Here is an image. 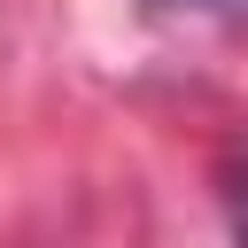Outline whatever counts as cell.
<instances>
[{
    "instance_id": "cell-1",
    "label": "cell",
    "mask_w": 248,
    "mask_h": 248,
    "mask_svg": "<svg viewBox=\"0 0 248 248\" xmlns=\"http://www.w3.org/2000/svg\"><path fill=\"white\" fill-rule=\"evenodd\" d=\"M232 248H248V170H240V186H232Z\"/></svg>"
},
{
    "instance_id": "cell-2",
    "label": "cell",
    "mask_w": 248,
    "mask_h": 248,
    "mask_svg": "<svg viewBox=\"0 0 248 248\" xmlns=\"http://www.w3.org/2000/svg\"><path fill=\"white\" fill-rule=\"evenodd\" d=\"M232 8H248V0H232Z\"/></svg>"
}]
</instances>
